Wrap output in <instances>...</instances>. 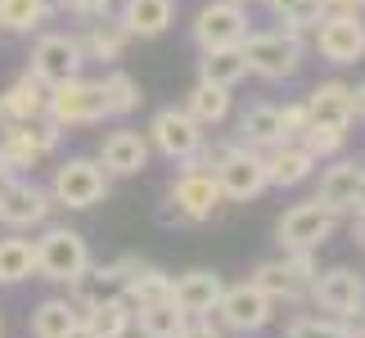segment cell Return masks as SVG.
I'll return each instance as SVG.
<instances>
[{
	"instance_id": "obj_1",
	"label": "cell",
	"mask_w": 365,
	"mask_h": 338,
	"mask_svg": "<svg viewBox=\"0 0 365 338\" xmlns=\"http://www.w3.org/2000/svg\"><path fill=\"white\" fill-rule=\"evenodd\" d=\"M212 176L221 185V199H230V203H248V199H257V194L271 190L266 153L240 145V140H230V145L221 149V158L212 163Z\"/></svg>"
},
{
	"instance_id": "obj_2",
	"label": "cell",
	"mask_w": 365,
	"mask_h": 338,
	"mask_svg": "<svg viewBox=\"0 0 365 338\" xmlns=\"http://www.w3.org/2000/svg\"><path fill=\"white\" fill-rule=\"evenodd\" d=\"M316 252H302V248H289L284 257H271V262H257V271L248 280L257 285L271 302H307V289L316 280Z\"/></svg>"
},
{
	"instance_id": "obj_3",
	"label": "cell",
	"mask_w": 365,
	"mask_h": 338,
	"mask_svg": "<svg viewBox=\"0 0 365 338\" xmlns=\"http://www.w3.org/2000/svg\"><path fill=\"white\" fill-rule=\"evenodd\" d=\"M50 199H54V208L86 212V208H95V203L108 199V172L95 158H68V163L54 167Z\"/></svg>"
},
{
	"instance_id": "obj_4",
	"label": "cell",
	"mask_w": 365,
	"mask_h": 338,
	"mask_svg": "<svg viewBox=\"0 0 365 338\" xmlns=\"http://www.w3.org/2000/svg\"><path fill=\"white\" fill-rule=\"evenodd\" d=\"M240 50H244V59H248V73H257L266 81L298 77V68L307 59V46H302V41H293V36H284L279 27H275V32H248L240 41Z\"/></svg>"
},
{
	"instance_id": "obj_5",
	"label": "cell",
	"mask_w": 365,
	"mask_h": 338,
	"mask_svg": "<svg viewBox=\"0 0 365 338\" xmlns=\"http://www.w3.org/2000/svg\"><path fill=\"white\" fill-rule=\"evenodd\" d=\"M46 118L54 126H95L108 118V104H104V86L91 77H68V81H54L50 86V108Z\"/></svg>"
},
{
	"instance_id": "obj_6",
	"label": "cell",
	"mask_w": 365,
	"mask_h": 338,
	"mask_svg": "<svg viewBox=\"0 0 365 338\" xmlns=\"http://www.w3.org/2000/svg\"><path fill=\"white\" fill-rule=\"evenodd\" d=\"M307 302H316L334 320H361L365 316V275L352 271V266L316 271L312 289H307Z\"/></svg>"
},
{
	"instance_id": "obj_7",
	"label": "cell",
	"mask_w": 365,
	"mask_h": 338,
	"mask_svg": "<svg viewBox=\"0 0 365 338\" xmlns=\"http://www.w3.org/2000/svg\"><path fill=\"white\" fill-rule=\"evenodd\" d=\"M91 266V248L86 239L68 225H50L46 235L36 239V275L54 280V285H73V280Z\"/></svg>"
},
{
	"instance_id": "obj_8",
	"label": "cell",
	"mask_w": 365,
	"mask_h": 338,
	"mask_svg": "<svg viewBox=\"0 0 365 338\" xmlns=\"http://www.w3.org/2000/svg\"><path fill=\"white\" fill-rule=\"evenodd\" d=\"M59 135H63V126H54L50 118L5 122L0 126V158H5L9 172H27V167H36L41 158H50L59 149Z\"/></svg>"
},
{
	"instance_id": "obj_9",
	"label": "cell",
	"mask_w": 365,
	"mask_h": 338,
	"mask_svg": "<svg viewBox=\"0 0 365 338\" xmlns=\"http://www.w3.org/2000/svg\"><path fill=\"white\" fill-rule=\"evenodd\" d=\"M54 212V199L46 185H36L32 176L9 172L0 176V225L9 230H32V225H46Z\"/></svg>"
},
{
	"instance_id": "obj_10",
	"label": "cell",
	"mask_w": 365,
	"mask_h": 338,
	"mask_svg": "<svg viewBox=\"0 0 365 338\" xmlns=\"http://www.w3.org/2000/svg\"><path fill=\"white\" fill-rule=\"evenodd\" d=\"M334 230H339V212H329L320 199L312 203H298V208H289L284 217H279L275 225V239H279V248H302V252H316L320 244H329Z\"/></svg>"
},
{
	"instance_id": "obj_11",
	"label": "cell",
	"mask_w": 365,
	"mask_h": 338,
	"mask_svg": "<svg viewBox=\"0 0 365 338\" xmlns=\"http://www.w3.org/2000/svg\"><path fill=\"white\" fill-rule=\"evenodd\" d=\"M212 316L221 320V329H230V334H262L275 316V302L266 298L252 280H244V285L221 289V302H217Z\"/></svg>"
},
{
	"instance_id": "obj_12",
	"label": "cell",
	"mask_w": 365,
	"mask_h": 338,
	"mask_svg": "<svg viewBox=\"0 0 365 338\" xmlns=\"http://www.w3.org/2000/svg\"><path fill=\"white\" fill-rule=\"evenodd\" d=\"M312 46L334 68L361 63L365 59V19L361 14H325L312 32Z\"/></svg>"
},
{
	"instance_id": "obj_13",
	"label": "cell",
	"mask_w": 365,
	"mask_h": 338,
	"mask_svg": "<svg viewBox=\"0 0 365 338\" xmlns=\"http://www.w3.org/2000/svg\"><path fill=\"white\" fill-rule=\"evenodd\" d=\"M221 203L226 199H221V185L212 172H180L167 190V221H185V225L207 221Z\"/></svg>"
},
{
	"instance_id": "obj_14",
	"label": "cell",
	"mask_w": 365,
	"mask_h": 338,
	"mask_svg": "<svg viewBox=\"0 0 365 338\" xmlns=\"http://www.w3.org/2000/svg\"><path fill=\"white\" fill-rule=\"evenodd\" d=\"M203 140H207V126H199L185 108H176V104L158 108L153 122H149V145L158 149L163 158H172V163L194 158V153L203 149Z\"/></svg>"
},
{
	"instance_id": "obj_15",
	"label": "cell",
	"mask_w": 365,
	"mask_h": 338,
	"mask_svg": "<svg viewBox=\"0 0 365 338\" xmlns=\"http://www.w3.org/2000/svg\"><path fill=\"white\" fill-rule=\"evenodd\" d=\"M86 68V54H81V41L73 32H41L32 41V54H27V73H36L41 81H68Z\"/></svg>"
},
{
	"instance_id": "obj_16",
	"label": "cell",
	"mask_w": 365,
	"mask_h": 338,
	"mask_svg": "<svg viewBox=\"0 0 365 338\" xmlns=\"http://www.w3.org/2000/svg\"><path fill=\"white\" fill-rule=\"evenodd\" d=\"M194 46L212 50V46H240L248 36V9L240 0H207V5L194 14Z\"/></svg>"
},
{
	"instance_id": "obj_17",
	"label": "cell",
	"mask_w": 365,
	"mask_h": 338,
	"mask_svg": "<svg viewBox=\"0 0 365 338\" xmlns=\"http://www.w3.org/2000/svg\"><path fill=\"white\" fill-rule=\"evenodd\" d=\"M108 176H140L149 167V135L131 131V126H122V131H108L104 145H100V158Z\"/></svg>"
},
{
	"instance_id": "obj_18",
	"label": "cell",
	"mask_w": 365,
	"mask_h": 338,
	"mask_svg": "<svg viewBox=\"0 0 365 338\" xmlns=\"http://www.w3.org/2000/svg\"><path fill=\"white\" fill-rule=\"evenodd\" d=\"M221 289H226V280H221L217 271H185V275H172V302H176L185 316H212L217 302H221Z\"/></svg>"
},
{
	"instance_id": "obj_19",
	"label": "cell",
	"mask_w": 365,
	"mask_h": 338,
	"mask_svg": "<svg viewBox=\"0 0 365 338\" xmlns=\"http://www.w3.org/2000/svg\"><path fill=\"white\" fill-rule=\"evenodd\" d=\"M172 19H176V0H122V9H118V23L131 41L163 36L172 27Z\"/></svg>"
},
{
	"instance_id": "obj_20",
	"label": "cell",
	"mask_w": 365,
	"mask_h": 338,
	"mask_svg": "<svg viewBox=\"0 0 365 338\" xmlns=\"http://www.w3.org/2000/svg\"><path fill=\"white\" fill-rule=\"evenodd\" d=\"M307 118L312 122H325V126H339V131H347L352 126V86L339 77L320 81V86H312V95H307Z\"/></svg>"
},
{
	"instance_id": "obj_21",
	"label": "cell",
	"mask_w": 365,
	"mask_h": 338,
	"mask_svg": "<svg viewBox=\"0 0 365 338\" xmlns=\"http://www.w3.org/2000/svg\"><path fill=\"white\" fill-rule=\"evenodd\" d=\"M361 176H365V163H352V158H339L334 167H325L320 172V190L316 199L329 208V212H352L356 203V190H361Z\"/></svg>"
},
{
	"instance_id": "obj_22",
	"label": "cell",
	"mask_w": 365,
	"mask_h": 338,
	"mask_svg": "<svg viewBox=\"0 0 365 338\" xmlns=\"http://www.w3.org/2000/svg\"><path fill=\"white\" fill-rule=\"evenodd\" d=\"M0 108H5V122H36V118H46L50 81H41L36 73H23L5 95H0Z\"/></svg>"
},
{
	"instance_id": "obj_23",
	"label": "cell",
	"mask_w": 365,
	"mask_h": 338,
	"mask_svg": "<svg viewBox=\"0 0 365 338\" xmlns=\"http://www.w3.org/2000/svg\"><path fill=\"white\" fill-rule=\"evenodd\" d=\"M266 172H271L275 190H293V185H302V180L316 176V158L298 145V140H284V145L266 149Z\"/></svg>"
},
{
	"instance_id": "obj_24",
	"label": "cell",
	"mask_w": 365,
	"mask_h": 338,
	"mask_svg": "<svg viewBox=\"0 0 365 338\" xmlns=\"http://www.w3.org/2000/svg\"><path fill=\"white\" fill-rule=\"evenodd\" d=\"M81 325L95 338H126L131 334V302H126L122 293H108V298L81 307Z\"/></svg>"
},
{
	"instance_id": "obj_25",
	"label": "cell",
	"mask_w": 365,
	"mask_h": 338,
	"mask_svg": "<svg viewBox=\"0 0 365 338\" xmlns=\"http://www.w3.org/2000/svg\"><path fill=\"white\" fill-rule=\"evenodd\" d=\"M118 293L131 307H140V302H163V298H172V275H167L163 266H153V262H135L131 271L122 275Z\"/></svg>"
},
{
	"instance_id": "obj_26",
	"label": "cell",
	"mask_w": 365,
	"mask_h": 338,
	"mask_svg": "<svg viewBox=\"0 0 365 338\" xmlns=\"http://www.w3.org/2000/svg\"><path fill=\"white\" fill-rule=\"evenodd\" d=\"M240 145L248 149H275L284 145V126H279V108L275 104H252L240 113Z\"/></svg>"
},
{
	"instance_id": "obj_27",
	"label": "cell",
	"mask_w": 365,
	"mask_h": 338,
	"mask_svg": "<svg viewBox=\"0 0 365 338\" xmlns=\"http://www.w3.org/2000/svg\"><path fill=\"white\" fill-rule=\"evenodd\" d=\"M185 320H190V316L180 312L172 298L131 307V329H140V338H176L180 329H185Z\"/></svg>"
},
{
	"instance_id": "obj_28",
	"label": "cell",
	"mask_w": 365,
	"mask_h": 338,
	"mask_svg": "<svg viewBox=\"0 0 365 338\" xmlns=\"http://www.w3.org/2000/svg\"><path fill=\"white\" fill-rule=\"evenodd\" d=\"M248 77V59L240 46H212L199 50V81H212V86H240Z\"/></svg>"
},
{
	"instance_id": "obj_29",
	"label": "cell",
	"mask_w": 365,
	"mask_h": 338,
	"mask_svg": "<svg viewBox=\"0 0 365 338\" xmlns=\"http://www.w3.org/2000/svg\"><path fill=\"white\" fill-rule=\"evenodd\" d=\"M77 41H81V54H86V63H118L131 36L122 32L118 19H113V23H108V19H95V23H86V32H81Z\"/></svg>"
},
{
	"instance_id": "obj_30",
	"label": "cell",
	"mask_w": 365,
	"mask_h": 338,
	"mask_svg": "<svg viewBox=\"0 0 365 338\" xmlns=\"http://www.w3.org/2000/svg\"><path fill=\"white\" fill-rule=\"evenodd\" d=\"M266 5V14H275L279 23V32L284 36H293V41H312V32H316V23L325 19V9H320V0H262Z\"/></svg>"
},
{
	"instance_id": "obj_31",
	"label": "cell",
	"mask_w": 365,
	"mask_h": 338,
	"mask_svg": "<svg viewBox=\"0 0 365 338\" xmlns=\"http://www.w3.org/2000/svg\"><path fill=\"white\" fill-rule=\"evenodd\" d=\"M185 113L199 126H221L230 118V86H212V81H194L185 95Z\"/></svg>"
},
{
	"instance_id": "obj_32",
	"label": "cell",
	"mask_w": 365,
	"mask_h": 338,
	"mask_svg": "<svg viewBox=\"0 0 365 338\" xmlns=\"http://www.w3.org/2000/svg\"><path fill=\"white\" fill-rule=\"evenodd\" d=\"M36 275V239H0V285H23Z\"/></svg>"
},
{
	"instance_id": "obj_33",
	"label": "cell",
	"mask_w": 365,
	"mask_h": 338,
	"mask_svg": "<svg viewBox=\"0 0 365 338\" xmlns=\"http://www.w3.org/2000/svg\"><path fill=\"white\" fill-rule=\"evenodd\" d=\"M54 19L50 0H0V27L5 32H36Z\"/></svg>"
},
{
	"instance_id": "obj_34",
	"label": "cell",
	"mask_w": 365,
	"mask_h": 338,
	"mask_svg": "<svg viewBox=\"0 0 365 338\" xmlns=\"http://www.w3.org/2000/svg\"><path fill=\"white\" fill-rule=\"evenodd\" d=\"M81 320V312L68 298H46L32 312V338H63Z\"/></svg>"
},
{
	"instance_id": "obj_35",
	"label": "cell",
	"mask_w": 365,
	"mask_h": 338,
	"mask_svg": "<svg viewBox=\"0 0 365 338\" xmlns=\"http://www.w3.org/2000/svg\"><path fill=\"white\" fill-rule=\"evenodd\" d=\"M100 86H104L108 118H131V113L140 108V100H145V95H140V81H135L131 73H122V68H113V73H108Z\"/></svg>"
},
{
	"instance_id": "obj_36",
	"label": "cell",
	"mask_w": 365,
	"mask_h": 338,
	"mask_svg": "<svg viewBox=\"0 0 365 338\" xmlns=\"http://www.w3.org/2000/svg\"><path fill=\"white\" fill-rule=\"evenodd\" d=\"M298 145L312 153V158H339L343 145H347V131H339V126H325V122H307V131L298 135Z\"/></svg>"
},
{
	"instance_id": "obj_37",
	"label": "cell",
	"mask_w": 365,
	"mask_h": 338,
	"mask_svg": "<svg viewBox=\"0 0 365 338\" xmlns=\"http://www.w3.org/2000/svg\"><path fill=\"white\" fill-rule=\"evenodd\" d=\"M284 338H361L352 329V320H334V316H298L289 325Z\"/></svg>"
},
{
	"instance_id": "obj_38",
	"label": "cell",
	"mask_w": 365,
	"mask_h": 338,
	"mask_svg": "<svg viewBox=\"0 0 365 338\" xmlns=\"http://www.w3.org/2000/svg\"><path fill=\"white\" fill-rule=\"evenodd\" d=\"M307 104H284L279 108V126H284V140H298L302 131H307Z\"/></svg>"
},
{
	"instance_id": "obj_39",
	"label": "cell",
	"mask_w": 365,
	"mask_h": 338,
	"mask_svg": "<svg viewBox=\"0 0 365 338\" xmlns=\"http://www.w3.org/2000/svg\"><path fill=\"white\" fill-rule=\"evenodd\" d=\"M176 338H226V329L212 325V316H190L185 329H180Z\"/></svg>"
},
{
	"instance_id": "obj_40",
	"label": "cell",
	"mask_w": 365,
	"mask_h": 338,
	"mask_svg": "<svg viewBox=\"0 0 365 338\" xmlns=\"http://www.w3.org/2000/svg\"><path fill=\"white\" fill-rule=\"evenodd\" d=\"M113 0H77V19H108Z\"/></svg>"
},
{
	"instance_id": "obj_41",
	"label": "cell",
	"mask_w": 365,
	"mask_h": 338,
	"mask_svg": "<svg viewBox=\"0 0 365 338\" xmlns=\"http://www.w3.org/2000/svg\"><path fill=\"white\" fill-rule=\"evenodd\" d=\"M325 14H365V0H320Z\"/></svg>"
},
{
	"instance_id": "obj_42",
	"label": "cell",
	"mask_w": 365,
	"mask_h": 338,
	"mask_svg": "<svg viewBox=\"0 0 365 338\" xmlns=\"http://www.w3.org/2000/svg\"><path fill=\"white\" fill-rule=\"evenodd\" d=\"M352 122H365V81L352 86Z\"/></svg>"
},
{
	"instance_id": "obj_43",
	"label": "cell",
	"mask_w": 365,
	"mask_h": 338,
	"mask_svg": "<svg viewBox=\"0 0 365 338\" xmlns=\"http://www.w3.org/2000/svg\"><path fill=\"white\" fill-rule=\"evenodd\" d=\"M352 239L365 248V212H352Z\"/></svg>"
},
{
	"instance_id": "obj_44",
	"label": "cell",
	"mask_w": 365,
	"mask_h": 338,
	"mask_svg": "<svg viewBox=\"0 0 365 338\" xmlns=\"http://www.w3.org/2000/svg\"><path fill=\"white\" fill-rule=\"evenodd\" d=\"M63 338H95V334H91V329H86V325H81V320H77V325H73V329H68Z\"/></svg>"
},
{
	"instance_id": "obj_45",
	"label": "cell",
	"mask_w": 365,
	"mask_h": 338,
	"mask_svg": "<svg viewBox=\"0 0 365 338\" xmlns=\"http://www.w3.org/2000/svg\"><path fill=\"white\" fill-rule=\"evenodd\" d=\"M352 212H365V176H361V190H356V203H352Z\"/></svg>"
},
{
	"instance_id": "obj_46",
	"label": "cell",
	"mask_w": 365,
	"mask_h": 338,
	"mask_svg": "<svg viewBox=\"0 0 365 338\" xmlns=\"http://www.w3.org/2000/svg\"><path fill=\"white\" fill-rule=\"evenodd\" d=\"M0 176H9V167H5V158H0Z\"/></svg>"
},
{
	"instance_id": "obj_47",
	"label": "cell",
	"mask_w": 365,
	"mask_h": 338,
	"mask_svg": "<svg viewBox=\"0 0 365 338\" xmlns=\"http://www.w3.org/2000/svg\"><path fill=\"white\" fill-rule=\"evenodd\" d=\"M356 334H361V338H365V316H361V329H356Z\"/></svg>"
},
{
	"instance_id": "obj_48",
	"label": "cell",
	"mask_w": 365,
	"mask_h": 338,
	"mask_svg": "<svg viewBox=\"0 0 365 338\" xmlns=\"http://www.w3.org/2000/svg\"><path fill=\"white\" fill-rule=\"evenodd\" d=\"M240 5H244V0H240Z\"/></svg>"
}]
</instances>
